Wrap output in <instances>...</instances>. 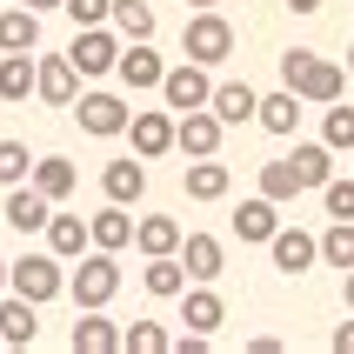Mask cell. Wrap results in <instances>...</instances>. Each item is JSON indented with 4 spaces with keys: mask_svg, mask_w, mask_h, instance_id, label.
<instances>
[{
    "mask_svg": "<svg viewBox=\"0 0 354 354\" xmlns=\"http://www.w3.org/2000/svg\"><path fill=\"white\" fill-rule=\"evenodd\" d=\"M27 94H40V60L34 54H0V100H27Z\"/></svg>",
    "mask_w": 354,
    "mask_h": 354,
    "instance_id": "603a6c76",
    "label": "cell"
},
{
    "mask_svg": "<svg viewBox=\"0 0 354 354\" xmlns=\"http://www.w3.org/2000/svg\"><path fill=\"white\" fill-rule=\"evenodd\" d=\"M261 127H268V134H281V140H288V134H295V127H301V94H295V87H281V94H261Z\"/></svg>",
    "mask_w": 354,
    "mask_h": 354,
    "instance_id": "83f0119b",
    "label": "cell"
},
{
    "mask_svg": "<svg viewBox=\"0 0 354 354\" xmlns=\"http://www.w3.org/2000/svg\"><path fill=\"white\" fill-rule=\"evenodd\" d=\"M234 234H241V241H261V248H268V241L281 234V201H268V194L241 201V207H234Z\"/></svg>",
    "mask_w": 354,
    "mask_h": 354,
    "instance_id": "ac0fdd59",
    "label": "cell"
},
{
    "mask_svg": "<svg viewBox=\"0 0 354 354\" xmlns=\"http://www.w3.org/2000/svg\"><path fill=\"white\" fill-rule=\"evenodd\" d=\"M288 7H295V14H321V0H288Z\"/></svg>",
    "mask_w": 354,
    "mask_h": 354,
    "instance_id": "60d3db41",
    "label": "cell"
},
{
    "mask_svg": "<svg viewBox=\"0 0 354 354\" xmlns=\"http://www.w3.org/2000/svg\"><path fill=\"white\" fill-rule=\"evenodd\" d=\"M100 194H107V201H120V207H134V201L147 194V160H140V154L107 160V167H100Z\"/></svg>",
    "mask_w": 354,
    "mask_h": 354,
    "instance_id": "4fadbf2b",
    "label": "cell"
},
{
    "mask_svg": "<svg viewBox=\"0 0 354 354\" xmlns=\"http://www.w3.org/2000/svg\"><path fill=\"white\" fill-rule=\"evenodd\" d=\"M180 321L201 328V335H214L221 321H227V301L214 295V281H194V288H180Z\"/></svg>",
    "mask_w": 354,
    "mask_h": 354,
    "instance_id": "2e32d148",
    "label": "cell"
},
{
    "mask_svg": "<svg viewBox=\"0 0 354 354\" xmlns=\"http://www.w3.org/2000/svg\"><path fill=\"white\" fill-rule=\"evenodd\" d=\"M180 221L174 214H147V221H134V248L140 254H180Z\"/></svg>",
    "mask_w": 354,
    "mask_h": 354,
    "instance_id": "484cf974",
    "label": "cell"
},
{
    "mask_svg": "<svg viewBox=\"0 0 354 354\" xmlns=\"http://www.w3.org/2000/svg\"><path fill=\"white\" fill-rule=\"evenodd\" d=\"M321 140H328L335 154H354V107L328 100V120H321Z\"/></svg>",
    "mask_w": 354,
    "mask_h": 354,
    "instance_id": "e575fe53",
    "label": "cell"
},
{
    "mask_svg": "<svg viewBox=\"0 0 354 354\" xmlns=\"http://www.w3.org/2000/svg\"><path fill=\"white\" fill-rule=\"evenodd\" d=\"M34 341H40V301L7 288V301H0V348H34Z\"/></svg>",
    "mask_w": 354,
    "mask_h": 354,
    "instance_id": "8fae6325",
    "label": "cell"
},
{
    "mask_svg": "<svg viewBox=\"0 0 354 354\" xmlns=\"http://www.w3.org/2000/svg\"><path fill=\"white\" fill-rule=\"evenodd\" d=\"M180 261H187V281H221L227 274V248L214 234H187L180 241Z\"/></svg>",
    "mask_w": 354,
    "mask_h": 354,
    "instance_id": "d6986e66",
    "label": "cell"
},
{
    "mask_svg": "<svg viewBox=\"0 0 354 354\" xmlns=\"http://www.w3.org/2000/svg\"><path fill=\"white\" fill-rule=\"evenodd\" d=\"M295 174H301V187H328V180H335V147H328V140H301L295 147Z\"/></svg>",
    "mask_w": 354,
    "mask_h": 354,
    "instance_id": "4316f807",
    "label": "cell"
},
{
    "mask_svg": "<svg viewBox=\"0 0 354 354\" xmlns=\"http://www.w3.org/2000/svg\"><path fill=\"white\" fill-rule=\"evenodd\" d=\"M74 120H80V134H94V140H114V134H127L134 107H127L120 94H107V87H94V94H80V100H74Z\"/></svg>",
    "mask_w": 354,
    "mask_h": 354,
    "instance_id": "5b68a950",
    "label": "cell"
},
{
    "mask_svg": "<svg viewBox=\"0 0 354 354\" xmlns=\"http://www.w3.org/2000/svg\"><path fill=\"white\" fill-rule=\"evenodd\" d=\"M67 20L74 27H107L114 20V0H67Z\"/></svg>",
    "mask_w": 354,
    "mask_h": 354,
    "instance_id": "74e56055",
    "label": "cell"
},
{
    "mask_svg": "<svg viewBox=\"0 0 354 354\" xmlns=\"http://www.w3.org/2000/svg\"><path fill=\"white\" fill-rule=\"evenodd\" d=\"M120 47H127V40L114 34V20H107V27H74L67 60L80 67V80H100V74H114V67H120Z\"/></svg>",
    "mask_w": 354,
    "mask_h": 354,
    "instance_id": "277c9868",
    "label": "cell"
},
{
    "mask_svg": "<svg viewBox=\"0 0 354 354\" xmlns=\"http://www.w3.org/2000/svg\"><path fill=\"white\" fill-rule=\"evenodd\" d=\"M40 100H47V107H74V100H80V67L67 54L40 60Z\"/></svg>",
    "mask_w": 354,
    "mask_h": 354,
    "instance_id": "e0dca14e",
    "label": "cell"
},
{
    "mask_svg": "<svg viewBox=\"0 0 354 354\" xmlns=\"http://www.w3.org/2000/svg\"><path fill=\"white\" fill-rule=\"evenodd\" d=\"M207 107H214V114L227 120V127H248V120L261 114V94H254V87H248V80H221Z\"/></svg>",
    "mask_w": 354,
    "mask_h": 354,
    "instance_id": "44dd1931",
    "label": "cell"
},
{
    "mask_svg": "<svg viewBox=\"0 0 354 354\" xmlns=\"http://www.w3.org/2000/svg\"><path fill=\"white\" fill-rule=\"evenodd\" d=\"M187 7H221V0H187Z\"/></svg>",
    "mask_w": 354,
    "mask_h": 354,
    "instance_id": "ee69618b",
    "label": "cell"
},
{
    "mask_svg": "<svg viewBox=\"0 0 354 354\" xmlns=\"http://www.w3.org/2000/svg\"><path fill=\"white\" fill-rule=\"evenodd\" d=\"M261 194H268V201H281V207H288L295 194H308V187H301V174H295V154H288V160H268V167H261Z\"/></svg>",
    "mask_w": 354,
    "mask_h": 354,
    "instance_id": "4dcf8cb0",
    "label": "cell"
},
{
    "mask_svg": "<svg viewBox=\"0 0 354 354\" xmlns=\"http://www.w3.org/2000/svg\"><path fill=\"white\" fill-rule=\"evenodd\" d=\"M7 281H14V261H0V295H7Z\"/></svg>",
    "mask_w": 354,
    "mask_h": 354,
    "instance_id": "b9f144b4",
    "label": "cell"
},
{
    "mask_svg": "<svg viewBox=\"0 0 354 354\" xmlns=\"http://www.w3.org/2000/svg\"><path fill=\"white\" fill-rule=\"evenodd\" d=\"M20 180H34V154L27 140H0V187H20Z\"/></svg>",
    "mask_w": 354,
    "mask_h": 354,
    "instance_id": "d590c367",
    "label": "cell"
},
{
    "mask_svg": "<svg viewBox=\"0 0 354 354\" xmlns=\"http://www.w3.org/2000/svg\"><path fill=\"white\" fill-rule=\"evenodd\" d=\"M34 187L47 201H67L80 187V174H74V160H60V154H47V160H34Z\"/></svg>",
    "mask_w": 354,
    "mask_h": 354,
    "instance_id": "f546056e",
    "label": "cell"
},
{
    "mask_svg": "<svg viewBox=\"0 0 354 354\" xmlns=\"http://www.w3.org/2000/svg\"><path fill=\"white\" fill-rule=\"evenodd\" d=\"M160 100H167L174 114H187V107H207V100H214V80H207V67H201V60H180V67H167V80H160Z\"/></svg>",
    "mask_w": 354,
    "mask_h": 354,
    "instance_id": "9c48e42d",
    "label": "cell"
},
{
    "mask_svg": "<svg viewBox=\"0 0 354 354\" xmlns=\"http://www.w3.org/2000/svg\"><path fill=\"white\" fill-rule=\"evenodd\" d=\"M221 134H227V120L214 114V107H187V114L174 120V147L187 160H201V154H221Z\"/></svg>",
    "mask_w": 354,
    "mask_h": 354,
    "instance_id": "ba28073f",
    "label": "cell"
},
{
    "mask_svg": "<svg viewBox=\"0 0 354 354\" xmlns=\"http://www.w3.org/2000/svg\"><path fill=\"white\" fill-rule=\"evenodd\" d=\"M328 348H335V354H354V308H348V321L335 328V341H328Z\"/></svg>",
    "mask_w": 354,
    "mask_h": 354,
    "instance_id": "f35d334b",
    "label": "cell"
},
{
    "mask_svg": "<svg viewBox=\"0 0 354 354\" xmlns=\"http://www.w3.org/2000/svg\"><path fill=\"white\" fill-rule=\"evenodd\" d=\"M140 288H147L154 301H180V288H187V261H180V254H147Z\"/></svg>",
    "mask_w": 354,
    "mask_h": 354,
    "instance_id": "ffe728a7",
    "label": "cell"
},
{
    "mask_svg": "<svg viewBox=\"0 0 354 354\" xmlns=\"http://www.w3.org/2000/svg\"><path fill=\"white\" fill-rule=\"evenodd\" d=\"M321 261H328V268H341V274L354 268V221H335V227L321 234Z\"/></svg>",
    "mask_w": 354,
    "mask_h": 354,
    "instance_id": "836d02e7",
    "label": "cell"
},
{
    "mask_svg": "<svg viewBox=\"0 0 354 354\" xmlns=\"http://www.w3.org/2000/svg\"><path fill=\"white\" fill-rule=\"evenodd\" d=\"M54 207H60V201H47L34 180H20V187H7V207H0V221H7L14 234H47Z\"/></svg>",
    "mask_w": 354,
    "mask_h": 354,
    "instance_id": "52a82bcc",
    "label": "cell"
},
{
    "mask_svg": "<svg viewBox=\"0 0 354 354\" xmlns=\"http://www.w3.org/2000/svg\"><path fill=\"white\" fill-rule=\"evenodd\" d=\"M114 74L127 80L134 94H147V87H160V80H167V60H160L147 40H127V47H120V67H114Z\"/></svg>",
    "mask_w": 354,
    "mask_h": 354,
    "instance_id": "5bb4252c",
    "label": "cell"
},
{
    "mask_svg": "<svg viewBox=\"0 0 354 354\" xmlns=\"http://www.w3.org/2000/svg\"><path fill=\"white\" fill-rule=\"evenodd\" d=\"M268 254H274L281 274H308L321 261V234H301V227H281L274 241H268Z\"/></svg>",
    "mask_w": 354,
    "mask_h": 354,
    "instance_id": "9a60e30c",
    "label": "cell"
},
{
    "mask_svg": "<svg viewBox=\"0 0 354 354\" xmlns=\"http://www.w3.org/2000/svg\"><path fill=\"white\" fill-rule=\"evenodd\" d=\"M120 354H174V341L160 321H134V328H120Z\"/></svg>",
    "mask_w": 354,
    "mask_h": 354,
    "instance_id": "d6a6232c",
    "label": "cell"
},
{
    "mask_svg": "<svg viewBox=\"0 0 354 354\" xmlns=\"http://www.w3.org/2000/svg\"><path fill=\"white\" fill-rule=\"evenodd\" d=\"M348 160H354V154H348Z\"/></svg>",
    "mask_w": 354,
    "mask_h": 354,
    "instance_id": "bcb514c9",
    "label": "cell"
},
{
    "mask_svg": "<svg viewBox=\"0 0 354 354\" xmlns=\"http://www.w3.org/2000/svg\"><path fill=\"white\" fill-rule=\"evenodd\" d=\"M281 87H295L301 100L328 107V100L348 94V67H341V60H321L315 47H288V54H281Z\"/></svg>",
    "mask_w": 354,
    "mask_h": 354,
    "instance_id": "6da1fadb",
    "label": "cell"
},
{
    "mask_svg": "<svg viewBox=\"0 0 354 354\" xmlns=\"http://www.w3.org/2000/svg\"><path fill=\"white\" fill-rule=\"evenodd\" d=\"M348 308H354V268H348Z\"/></svg>",
    "mask_w": 354,
    "mask_h": 354,
    "instance_id": "7bdbcfd3",
    "label": "cell"
},
{
    "mask_svg": "<svg viewBox=\"0 0 354 354\" xmlns=\"http://www.w3.org/2000/svg\"><path fill=\"white\" fill-rule=\"evenodd\" d=\"M114 34L120 40H154V7L147 0H114Z\"/></svg>",
    "mask_w": 354,
    "mask_h": 354,
    "instance_id": "1f68e13d",
    "label": "cell"
},
{
    "mask_svg": "<svg viewBox=\"0 0 354 354\" xmlns=\"http://www.w3.org/2000/svg\"><path fill=\"white\" fill-rule=\"evenodd\" d=\"M67 348H74V354H120V328L107 321V308H80Z\"/></svg>",
    "mask_w": 354,
    "mask_h": 354,
    "instance_id": "7c38bea8",
    "label": "cell"
},
{
    "mask_svg": "<svg viewBox=\"0 0 354 354\" xmlns=\"http://www.w3.org/2000/svg\"><path fill=\"white\" fill-rule=\"evenodd\" d=\"M221 194H227V160L214 154L187 160V201H221Z\"/></svg>",
    "mask_w": 354,
    "mask_h": 354,
    "instance_id": "f1b7e54d",
    "label": "cell"
},
{
    "mask_svg": "<svg viewBox=\"0 0 354 354\" xmlns=\"http://www.w3.org/2000/svg\"><path fill=\"white\" fill-rule=\"evenodd\" d=\"M321 207H328V214H335V221H354V174L348 180H328V187H321Z\"/></svg>",
    "mask_w": 354,
    "mask_h": 354,
    "instance_id": "8d00e7d4",
    "label": "cell"
},
{
    "mask_svg": "<svg viewBox=\"0 0 354 354\" xmlns=\"http://www.w3.org/2000/svg\"><path fill=\"white\" fill-rule=\"evenodd\" d=\"M67 295H74V308H107V301L120 295V261L107 254V248H87L74 281H67Z\"/></svg>",
    "mask_w": 354,
    "mask_h": 354,
    "instance_id": "3957f363",
    "label": "cell"
},
{
    "mask_svg": "<svg viewBox=\"0 0 354 354\" xmlns=\"http://www.w3.org/2000/svg\"><path fill=\"white\" fill-rule=\"evenodd\" d=\"M7 288L47 308L54 295H67V274H60V254H54V248H47V254H20V261H14V281H7Z\"/></svg>",
    "mask_w": 354,
    "mask_h": 354,
    "instance_id": "8992f818",
    "label": "cell"
},
{
    "mask_svg": "<svg viewBox=\"0 0 354 354\" xmlns=\"http://www.w3.org/2000/svg\"><path fill=\"white\" fill-rule=\"evenodd\" d=\"M20 7H34V14H47V7H67V0H20Z\"/></svg>",
    "mask_w": 354,
    "mask_h": 354,
    "instance_id": "ab89813d",
    "label": "cell"
},
{
    "mask_svg": "<svg viewBox=\"0 0 354 354\" xmlns=\"http://www.w3.org/2000/svg\"><path fill=\"white\" fill-rule=\"evenodd\" d=\"M348 74H354V40H348Z\"/></svg>",
    "mask_w": 354,
    "mask_h": 354,
    "instance_id": "f6af8a7d",
    "label": "cell"
},
{
    "mask_svg": "<svg viewBox=\"0 0 354 354\" xmlns=\"http://www.w3.org/2000/svg\"><path fill=\"white\" fill-rule=\"evenodd\" d=\"M174 107H140L134 120H127V134H134V154L140 160H160V154H174Z\"/></svg>",
    "mask_w": 354,
    "mask_h": 354,
    "instance_id": "30bf717a",
    "label": "cell"
},
{
    "mask_svg": "<svg viewBox=\"0 0 354 354\" xmlns=\"http://www.w3.org/2000/svg\"><path fill=\"white\" fill-rule=\"evenodd\" d=\"M47 248H54L60 261H80L87 248H94V227H87L80 214H54L47 221Z\"/></svg>",
    "mask_w": 354,
    "mask_h": 354,
    "instance_id": "d4e9b609",
    "label": "cell"
},
{
    "mask_svg": "<svg viewBox=\"0 0 354 354\" xmlns=\"http://www.w3.org/2000/svg\"><path fill=\"white\" fill-rule=\"evenodd\" d=\"M40 47V14L34 7H7L0 14V54H34Z\"/></svg>",
    "mask_w": 354,
    "mask_h": 354,
    "instance_id": "cb8c5ba5",
    "label": "cell"
},
{
    "mask_svg": "<svg viewBox=\"0 0 354 354\" xmlns=\"http://www.w3.org/2000/svg\"><path fill=\"white\" fill-rule=\"evenodd\" d=\"M87 227H94V248H107V254H120V248H134V214H127L120 201H107L100 214H87Z\"/></svg>",
    "mask_w": 354,
    "mask_h": 354,
    "instance_id": "7402d4cb",
    "label": "cell"
},
{
    "mask_svg": "<svg viewBox=\"0 0 354 354\" xmlns=\"http://www.w3.org/2000/svg\"><path fill=\"white\" fill-rule=\"evenodd\" d=\"M180 54L201 60V67H221V60L234 54V27H227V14H221V7H194V20L180 27Z\"/></svg>",
    "mask_w": 354,
    "mask_h": 354,
    "instance_id": "7a4b0ae2",
    "label": "cell"
}]
</instances>
